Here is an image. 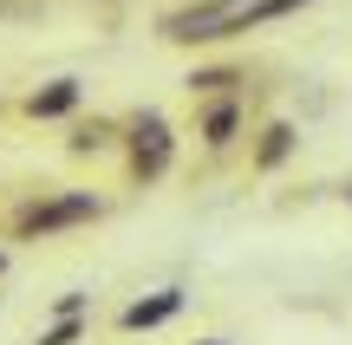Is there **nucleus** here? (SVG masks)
<instances>
[{
    "label": "nucleus",
    "mask_w": 352,
    "mask_h": 345,
    "mask_svg": "<svg viewBox=\"0 0 352 345\" xmlns=\"http://www.w3.org/2000/svg\"><path fill=\"white\" fill-rule=\"evenodd\" d=\"M118 156H124V169H131V182H138V189H157V182L176 169V124L157 111V104L131 111V117H124V143H118Z\"/></svg>",
    "instance_id": "obj_2"
},
{
    "label": "nucleus",
    "mask_w": 352,
    "mask_h": 345,
    "mask_svg": "<svg viewBox=\"0 0 352 345\" xmlns=\"http://www.w3.org/2000/svg\"><path fill=\"white\" fill-rule=\"evenodd\" d=\"M241 85H248V72H241V65H196V72H189L183 78V91H189V98H235V91Z\"/></svg>",
    "instance_id": "obj_9"
},
{
    "label": "nucleus",
    "mask_w": 352,
    "mask_h": 345,
    "mask_svg": "<svg viewBox=\"0 0 352 345\" xmlns=\"http://www.w3.org/2000/svg\"><path fill=\"white\" fill-rule=\"evenodd\" d=\"M104 222V195L91 189H46V195H26L20 209L7 215V235L13 241H59L72 228H91Z\"/></svg>",
    "instance_id": "obj_1"
},
{
    "label": "nucleus",
    "mask_w": 352,
    "mask_h": 345,
    "mask_svg": "<svg viewBox=\"0 0 352 345\" xmlns=\"http://www.w3.org/2000/svg\"><path fill=\"white\" fill-rule=\"evenodd\" d=\"M300 7H314V0H248V7L235 13V39H241V33H254V26L287 20V13H300Z\"/></svg>",
    "instance_id": "obj_10"
},
{
    "label": "nucleus",
    "mask_w": 352,
    "mask_h": 345,
    "mask_svg": "<svg viewBox=\"0 0 352 345\" xmlns=\"http://www.w3.org/2000/svg\"><path fill=\"white\" fill-rule=\"evenodd\" d=\"M124 143V117H72L65 156H111Z\"/></svg>",
    "instance_id": "obj_8"
},
{
    "label": "nucleus",
    "mask_w": 352,
    "mask_h": 345,
    "mask_svg": "<svg viewBox=\"0 0 352 345\" xmlns=\"http://www.w3.org/2000/svg\"><path fill=\"white\" fill-rule=\"evenodd\" d=\"M340 202H346V209H352V176H346V182H340Z\"/></svg>",
    "instance_id": "obj_14"
},
{
    "label": "nucleus",
    "mask_w": 352,
    "mask_h": 345,
    "mask_svg": "<svg viewBox=\"0 0 352 345\" xmlns=\"http://www.w3.org/2000/svg\"><path fill=\"white\" fill-rule=\"evenodd\" d=\"M294 150H300V124H287V117H267V124L254 130L248 169H254V176H274V169H287Z\"/></svg>",
    "instance_id": "obj_6"
},
{
    "label": "nucleus",
    "mask_w": 352,
    "mask_h": 345,
    "mask_svg": "<svg viewBox=\"0 0 352 345\" xmlns=\"http://www.w3.org/2000/svg\"><path fill=\"white\" fill-rule=\"evenodd\" d=\"M196 345H228V339H196Z\"/></svg>",
    "instance_id": "obj_16"
},
{
    "label": "nucleus",
    "mask_w": 352,
    "mask_h": 345,
    "mask_svg": "<svg viewBox=\"0 0 352 345\" xmlns=\"http://www.w3.org/2000/svg\"><path fill=\"white\" fill-rule=\"evenodd\" d=\"M248 0H183L157 20V39L164 46H228L235 39V13Z\"/></svg>",
    "instance_id": "obj_3"
},
{
    "label": "nucleus",
    "mask_w": 352,
    "mask_h": 345,
    "mask_svg": "<svg viewBox=\"0 0 352 345\" xmlns=\"http://www.w3.org/2000/svg\"><path fill=\"white\" fill-rule=\"evenodd\" d=\"M78 104H85V85H78V78H46V85H33L20 98V117L59 124V117H78Z\"/></svg>",
    "instance_id": "obj_5"
},
{
    "label": "nucleus",
    "mask_w": 352,
    "mask_h": 345,
    "mask_svg": "<svg viewBox=\"0 0 352 345\" xmlns=\"http://www.w3.org/2000/svg\"><path fill=\"white\" fill-rule=\"evenodd\" d=\"M7 261H13V254H7V248H0V274H7Z\"/></svg>",
    "instance_id": "obj_15"
},
{
    "label": "nucleus",
    "mask_w": 352,
    "mask_h": 345,
    "mask_svg": "<svg viewBox=\"0 0 352 345\" xmlns=\"http://www.w3.org/2000/svg\"><path fill=\"white\" fill-rule=\"evenodd\" d=\"M26 13H33L26 0H0V20H26Z\"/></svg>",
    "instance_id": "obj_13"
},
{
    "label": "nucleus",
    "mask_w": 352,
    "mask_h": 345,
    "mask_svg": "<svg viewBox=\"0 0 352 345\" xmlns=\"http://www.w3.org/2000/svg\"><path fill=\"white\" fill-rule=\"evenodd\" d=\"M183 287H157V294H144V300H131L124 313H118V333H157V326H170L176 313H183Z\"/></svg>",
    "instance_id": "obj_7"
},
{
    "label": "nucleus",
    "mask_w": 352,
    "mask_h": 345,
    "mask_svg": "<svg viewBox=\"0 0 352 345\" xmlns=\"http://www.w3.org/2000/svg\"><path fill=\"white\" fill-rule=\"evenodd\" d=\"M104 7H118V0H104Z\"/></svg>",
    "instance_id": "obj_17"
},
{
    "label": "nucleus",
    "mask_w": 352,
    "mask_h": 345,
    "mask_svg": "<svg viewBox=\"0 0 352 345\" xmlns=\"http://www.w3.org/2000/svg\"><path fill=\"white\" fill-rule=\"evenodd\" d=\"M0 104H7V98H0Z\"/></svg>",
    "instance_id": "obj_18"
},
{
    "label": "nucleus",
    "mask_w": 352,
    "mask_h": 345,
    "mask_svg": "<svg viewBox=\"0 0 352 345\" xmlns=\"http://www.w3.org/2000/svg\"><path fill=\"white\" fill-rule=\"evenodd\" d=\"M85 339V320H52L46 333H33V345H78Z\"/></svg>",
    "instance_id": "obj_11"
},
{
    "label": "nucleus",
    "mask_w": 352,
    "mask_h": 345,
    "mask_svg": "<svg viewBox=\"0 0 352 345\" xmlns=\"http://www.w3.org/2000/svg\"><path fill=\"white\" fill-rule=\"evenodd\" d=\"M52 320H85V294H59L52 300Z\"/></svg>",
    "instance_id": "obj_12"
},
{
    "label": "nucleus",
    "mask_w": 352,
    "mask_h": 345,
    "mask_svg": "<svg viewBox=\"0 0 352 345\" xmlns=\"http://www.w3.org/2000/svg\"><path fill=\"white\" fill-rule=\"evenodd\" d=\"M248 130V98H202L196 104V137H202V150H228V143Z\"/></svg>",
    "instance_id": "obj_4"
}]
</instances>
